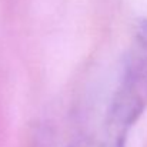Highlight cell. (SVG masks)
Instances as JSON below:
<instances>
[{
  "label": "cell",
  "instance_id": "obj_1",
  "mask_svg": "<svg viewBox=\"0 0 147 147\" xmlns=\"http://www.w3.org/2000/svg\"><path fill=\"white\" fill-rule=\"evenodd\" d=\"M147 107V22L133 39L119 87L110 103L104 134L127 137Z\"/></svg>",
  "mask_w": 147,
  "mask_h": 147
},
{
  "label": "cell",
  "instance_id": "obj_2",
  "mask_svg": "<svg viewBox=\"0 0 147 147\" xmlns=\"http://www.w3.org/2000/svg\"><path fill=\"white\" fill-rule=\"evenodd\" d=\"M126 142L127 140H120V139H111V137H103V140H101V143H100V146L98 147H126Z\"/></svg>",
  "mask_w": 147,
  "mask_h": 147
}]
</instances>
